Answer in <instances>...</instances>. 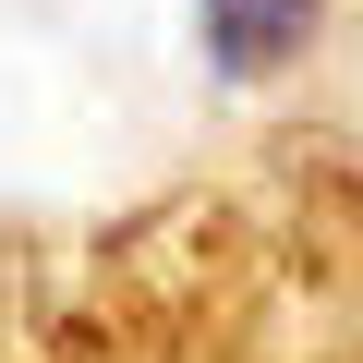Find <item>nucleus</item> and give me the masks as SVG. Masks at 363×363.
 Wrapping results in <instances>:
<instances>
[{"instance_id": "1", "label": "nucleus", "mask_w": 363, "mask_h": 363, "mask_svg": "<svg viewBox=\"0 0 363 363\" xmlns=\"http://www.w3.org/2000/svg\"><path fill=\"white\" fill-rule=\"evenodd\" d=\"M315 25H327V0H194V37H206V61H218L230 85L291 73V61L315 49Z\"/></svg>"}]
</instances>
